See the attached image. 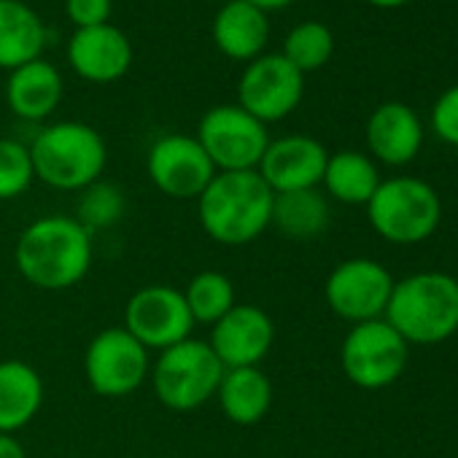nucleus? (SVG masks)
Returning <instances> with one entry per match:
<instances>
[{"label": "nucleus", "mask_w": 458, "mask_h": 458, "mask_svg": "<svg viewBox=\"0 0 458 458\" xmlns=\"http://www.w3.org/2000/svg\"><path fill=\"white\" fill-rule=\"evenodd\" d=\"M332 208L321 189L281 191L273 197L270 229L289 241H313L329 226Z\"/></svg>", "instance_id": "23"}, {"label": "nucleus", "mask_w": 458, "mask_h": 458, "mask_svg": "<svg viewBox=\"0 0 458 458\" xmlns=\"http://www.w3.org/2000/svg\"><path fill=\"white\" fill-rule=\"evenodd\" d=\"M122 327L146 351L159 353L191 337V329L197 324L186 308L181 289L167 286V284H148L127 300Z\"/></svg>", "instance_id": "11"}, {"label": "nucleus", "mask_w": 458, "mask_h": 458, "mask_svg": "<svg viewBox=\"0 0 458 458\" xmlns=\"http://www.w3.org/2000/svg\"><path fill=\"white\" fill-rule=\"evenodd\" d=\"M36 183L30 148L14 138H0V202L22 197Z\"/></svg>", "instance_id": "28"}, {"label": "nucleus", "mask_w": 458, "mask_h": 458, "mask_svg": "<svg viewBox=\"0 0 458 458\" xmlns=\"http://www.w3.org/2000/svg\"><path fill=\"white\" fill-rule=\"evenodd\" d=\"M84 375L98 396H132L151 375V351H146L124 327H108L89 340L84 351Z\"/></svg>", "instance_id": "9"}, {"label": "nucleus", "mask_w": 458, "mask_h": 458, "mask_svg": "<svg viewBox=\"0 0 458 458\" xmlns=\"http://www.w3.org/2000/svg\"><path fill=\"white\" fill-rule=\"evenodd\" d=\"M194 138L205 148L216 173L257 170L270 146L267 124L254 119L238 103L205 111Z\"/></svg>", "instance_id": "8"}, {"label": "nucleus", "mask_w": 458, "mask_h": 458, "mask_svg": "<svg viewBox=\"0 0 458 458\" xmlns=\"http://www.w3.org/2000/svg\"><path fill=\"white\" fill-rule=\"evenodd\" d=\"M423 146L420 116L404 103H383L367 119V148L375 162L402 167L418 157Z\"/></svg>", "instance_id": "17"}, {"label": "nucleus", "mask_w": 458, "mask_h": 458, "mask_svg": "<svg viewBox=\"0 0 458 458\" xmlns=\"http://www.w3.org/2000/svg\"><path fill=\"white\" fill-rule=\"evenodd\" d=\"M380 170L377 162L369 154L361 151H337L329 154L327 170L321 178V186L327 189V197L343 202V205H367L380 186Z\"/></svg>", "instance_id": "24"}, {"label": "nucleus", "mask_w": 458, "mask_h": 458, "mask_svg": "<svg viewBox=\"0 0 458 458\" xmlns=\"http://www.w3.org/2000/svg\"><path fill=\"white\" fill-rule=\"evenodd\" d=\"M407 359L410 345L386 318L353 324L340 348V364L345 377L364 391H380L394 386L402 377Z\"/></svg>", "instance_id": "7"}, {"label": "nucleus", "mask_w": 458, "mask_h": 458, "mask_svg": "<svg viewBox=\"0 0 458 458\" xmlns=\"http://www.w3.org/2000/svg\"><path fill=\"white\" fill-rule=\"evenodd\" d=\"M273 189L259 170L216 173L197 197V218L202 233L218 246H249L270 229Z\"/></svg>", "instance_id": "2"}, {"label": "nucleus", "mask_w": 458, "mask_h": 458, "mask_svg": "<svg viewBox=\"0 0 458 458\" xmlns=\"http://www.w3.org/2000/svg\"><path fill=\"white\" fill-rule=\"evenodd\" d=\"M276 343V324L267 310L251 302H238L210 327L208 345L224 369L259 367Z\"/></svg>", "instance_id": "14"}, {"label": "nucleus", "mask_w": 458, "mask_h": 458, "mask_svg": "<svg viewBox=\"0 0 458 458\" xmlns=\"http://www.w3.org/2000/svg\"><path fill=\"white\" fill-rule=\"evenodd\" d=\"M329 151L321 140L310 135H284L270 140L262 162L259 175L273 189V194L281 191H297V189H318L324 170H327Z\"/></svg>", "instance_id": "15"}, {"label": "nucleus", "mask_w": 458, "mask_h": 458, "mask_svg": "<svg viewBox=\"0 0 458 458\" xmlns=\"http://www.w3.org/2000/svg\"><path fill=\"white\" fill-rule=\"evenodd\" d=\"M79 205H76V218L89 229V233H98V229H111L116 226L124 213H127V199L124 191L116 183L108 181H95L92 186L79 191Z\"/></svg>", "instance_id": "27"}, {"label": "nucleus", "mask_w": 458, "mask_h": 458, "mask_svg": "<svg viewBox=\"0 0 458 458\" xmlns=\"http://www.w3.org/2000/svg\"><path fill=\"white\" fill-rule=\"evenodd\" d=\"M394 284V276L380 262L356 257L340 262L329 273L324 284V297L329 310L353 327L386 316Z\"/></svg>", "instance_id": "10"}, {"label": "nucleus", "mask_w": 458, "mask_h": 458, "mask_svg": "<svg viewBox=\"0 0 458 458\" xmlns=\"http://www.w3.org/2000/svg\"><path fill=\"white\" fill-rule=\"evenodd\" d=\"M14 265L30 286L68 292L92 270V233L76 216H41L20 233Z\"/></svg>", "instance_id": "1"}, {"label": "nucleus", "mask_w": 458, "mask_h": 458, "mask_svg": "<svg viewBox=\"0 0 458 458\" xmlns=\"http://www.w3.org/2000/svg\"><path fill=\"white\" fill-rule=\"evenodd\" d=\"M47 399L41 372L22 361H0V434H17L36 420Z\"/></svg>", "instance_id": "18"}, {"label": "nucleus", "mask_w": 458, "mask_h": 458, "mask_svg": "<svg viewBox=\"0 0 458 458\" xmlns=\"http://www.w3.org/2000/svg\"><path fill=\"white\" fill-rule=\"evenodd\" d=\"M216 399L229 423L254 426L273 407V383L259 367L224 369Z\"/></svg>", "instance_id": "21"}, {"label": "nucleus", "mask_w": 458, "mask_h": 458, "mask_svg": "<svg viewBox=\"0 0 458 458\" xmlns=\"http://www.w3.org/2000/svg\"><path fill=\"white\" fill-rule=\"evenodd\" d=\"M111 9H114L111 0H65V14L76 25V30L108 25Z\"/></svg>", "instance_id": "30"}, {"label": "nucleus", "mask_w": 458, "mask_h": 458, "mask_svg": "<svg viewBox=\"0 0 458 458\" xmlns=\"http://www.w3.org/2000/svg\"><path fill=\"white\" fill-rule=\"evenodd\" d=\"M305 95V73L284 55H259L238 81V106L262 124L281 122L297 111Z\"/></svg>", "instance_id": "12"}, {"label": "nucleus", "mask_w": 458, "mask_h": 458, "mask_svg": "<svg viewBox=\"0 0 458 458\" xmlns=\"http://www.w3.org/2000/svg\"><path fill=\"white\" fill-rule=\"evenodd\" d=\"M246 4H251V6H257V9H262V12L267 14V12H276V9H286V6H292L294 0H246Z\"/></svg>", "instance_id": "32"}, {"label": "nucleus", "mask_w": 458, "mask_h": 458, "mask_svg": "<svg viewBox=\"0 0 458 458\" xmlns=\"http://www.w3.org/2000/svg\"><path fill=\"white\" fill-rule=\"evenodd\" d=\"M68 63L84 81L114 84L132 68V44L111 22L81 28L68 41Z\"/></svg>", "instance_id": "16"}, {"label": "nucleus", "mask_w": 458, "mask_h": 458, "mask_svg": "<svg viewBox=\"0 0 458 458\" xmlns=\"http://www.w3.org/2000/svg\"><path fill=\"white\" fill-rule=\"evenodd\" d=\"M183 300L194 324H205V327H213L218 318H224L238 305L233 278L218 270H202L191 276V281L183 289Z\"/></svg>", "instance_id": "25"}, {"label": "nucleus", "mask_w": 458, "mask_h": 458, "mask_svg": "<svg viewBox=\"0 0 458 458\" xmlns=\"http://www.w3.org/2000/svg\"><path fill=\"white\" fill-rule=\"evenodd\" d=\"M148 181L173 199H197L213 181L216 167L194 135L170 132L154 140L146 154Z\"/></svg>", "instance_id": "13"}, {"label": "nucleus", "mask_w": 458, "mask_h": 458, "mask_svg": "<svg viewBox=\"0 0 458 458\" xmlns=\"http://www.w3.org/2000/svg\"><path fill=\"white\" fill-rule=\"evenodd\" d=\"M148 377L162 407L170 412H191L216 399L224 364L216 359L208 340L186 337L157 353Z\"/></svg>", "instance_id": "6"}, {"label": "nucleus", "mask_w": 458, "mask_h": 458, "mask_svg": "<svg viewBox=\"0 0 458 458\" xmlns=\"http://www.w3.org/2000/svg\"><path fill=\"white\" fill-rule=\"evenodd\" d=\"M30 148L36 181L57 191H81L103 178L108 146L103 135L84 122H57L44 127Z\"/></svg>", "instance_id": "4"}, {"label": "nucleus", "mask_w": 458, "mask_h": 458, "mask_svg": "<svg viewBox=\"0 0 458 458\" xmlns=\"http://www.w3.org/2000/svg\"><path fill=\"white\" fill-rule=\"evenodd\" d=\"M63 76L44 57L12 71L6 81V100L14 116L25 122L49 119L63 100Z\"/></svg>", "instance_id": "20"}, {"label": "nucleus", "mask_w": 458, "mask_h": 458, "mask_svg": "<svg viewBox=\"0 0 458 458\" xmlns=\"http://www.w3.org/2000/svg\"><path fill=\"white\" fill-rule=\"evenodd\" d=\"M0 458H28V450L17 434H0Z\"/></svg>", "instance_id": "31"}, {"label": "nucleus", "mask_w": 458, "mask_h": 458, "mask_svg": "<svg viewBox=\"0 0 458 458\" xmlns=\"http://www.w3.org/2000/svg\"><path fill=\"white\" fill-rule=\"evenodd\" d=\"M367 4H372L377 9H399V6L410 4V0H367Z\"/></svg>", "instance_id": "33"}, {"label": "nucleus", "mask_w": 458, "mask_h": 458, "mask_svg": "<svg viewBox=\"0 0 458 458\" xmlns=\"http://www.w3.org/2000/svg\"><path fill=\"white\" fill-rule=\"evenodd\" d=\"M407 345H437L458 332V281L447 273H415L394 284L386 316Z\"/></svg>", "instance_id": "3"}, {"label": "nucleus", "mask_w": 458, "mask_h": 458, "mask_svg": "<svg viewBox=\"0 0 458 458\" xmlns=\"http://www.w3.org/2000/svg\"><path fill=\"white\" fill-rule=\"evenodd\" d=\"M300 73H310L324 68L335 55V36L324 22H300L289 30L281 52Z\"/></svg>", "instance_id": "26"}, {"label": "nucleus", "mask_w": 458, "mask_h": 458, "mask_svg": "<svg viewBox=\"0 0 458 458\" xmlns=\"http://www.w3.org/2000/svg\"><path fill=\"white\" fill-rule=\"evenodd\" d=\"M47 30L41 17L22 0H0V68L17 71L41 57Z\"/></svg>", "instance_id": "22"}, {"label": "nucleus", "mask_w": 458, "mask_h": 458, "mask_svg": "<svg viewBox=\"0 0 458 458\" xmlns=\"http://www.w3.org/2000/svg\"><path fill=\"white\" fill-rule=\"evenodd\" d=\"M364 208L375 233L394 246H418L428 241L442 221L437 189L412 175L380 181Z\"/></svg>", "instance_id": "5"}, {"label": "nucleus", "mask_w": 458, "mask_h": 458, "mask_svg": "<svg viewBox=\"0 0 458 458\" xmlns=\"http://www.w3.org/2000/svg\"><path fill=\"white\" fill-rule=\"evenodd\" d=\"M213 41L229 60L251 63L270 41V20L246 0H229L213 20Z\"/></svg>", "instance_id": "19"}, {"label": "nucleus", "mask_w": 458, "mask_h": 458, "mask_svg": "<svg viewBox=\"0 0 458 458\" xmlns=\"http://www.w3.org/2000/svg\"><path fill=\"white\" fill-rule=\"evenodd\" d=\"M431 130L447 146H458V84L437 98L431 108Z\"/></svg>", "instance_id": "29"}]
</instances>
